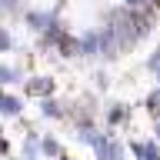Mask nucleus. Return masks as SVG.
I'll list each match as a JSON object with an SVG mask.
<instances>
[{
    "label": "nucleus",
    "instance_id": "f257e3e1",
    "mask_svg": "<svg viewBox=\"0 0 160 160\" xmlns=\"http://www.w3.org/2000/svg\"><path fill=\"white\" fill-rule=\"evenodd\" d=\"M30 7H50V3H57V0H27Z\"/></svg>",
    "mask_w": 160,
    "mask_h": 160
},
{
    "label": "nucleus",
    "instance_id": "f03ea898",
    "mask_svg": "<svg viewBox=\"0 0 160 160\" xmlns=\"http://www.w3.org/2000/svg\"><path fill=\"white\" fill-rule=\"evenodd\" d=\"M103 3H113V0H103Z\"/></svg>",
    "mask_w": 160,
    "mask_h": 160
}]
</instances>
